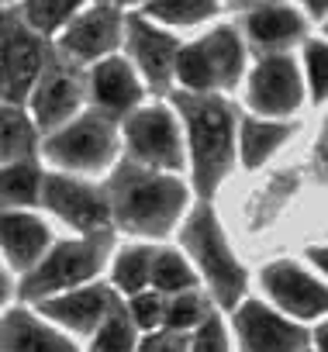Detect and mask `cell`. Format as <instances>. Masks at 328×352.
I'll use <instances>...</instances> for the list:
<instances>
[{"label":"cell","instance_id":"13","mask_svg":"<svg viewBox=\"0 0 328 352\" xmlns=\"http://www.w3.org/2000/svg\"><path fill=\"white\" fill-rule=\"evenodd\" d=\"M263 283L270 290V297L297 314V318H314V314H328V287L318 283L311 273H304L300 266L294 263H273L263 270Z\"/></svg>","mask_w":328,"mask_h":352},{"label":"cell","instance_id":"16","mask_svg":"<svg viewBox=\"0 0 328 352\" xmlns=\"http://www.w3.org/2000/svg\"><path fill=\"white\" fill-rule=\"evenodd\" d=\"M304 18L290 4H256L245 14V35L256 49H287L304 38Z\"/></svg>","mask_w":328,"mask_h":352},{"label":"cell","instance_id":"6","mask_svg":"<svg viewBox=\"0 0 328 352\" xmlns=\"http://www.w3.org/2000/svg\"><path fill=\"white\" fill-rule=\"evenodd\" d=\"M104 249H107V239L104 235L100 239H83V242H63V245H56L28 273L25 297L39 300V297L52 294V290H66V287H76V283L90 280L100 270Z\"/></svg>","mask_w":328,"mask_h":352},{"label":"cell","instance_id":"9","mask_svg":"<svg viewBox=\"0 0 328 352\" xmlns=\"http://www.w3.org/2000/svg\"><path fill=\"white\" fill-rule=\"evenodd\" d=\"M124 138H128L135 162L155 166V169H180V159H184L180 135H177V121L166 107H145V111L131 114L124 124Z\"/></svg>","mask_w":328,"mask_h":352},{"label":"cell","instance_id":"19","mask_svg":"<svg viewBox=\"0 0 328 352\" xmlns=\"http://www.w3.org/2000/svg\"><path fill=\"white\" fill-rule=\"evenodd\" d=\"M94 97L104 111L111 114H121V111H131L142 97V87H138V76L135 69L124 63V59H100L94 66Z\"/></svg>","mask_w":328,"mask_h":352},{"label":"cell","instance_id":"22","mask_svg":"<svg viewBox=\"0 0 328 352\" xmlns=\"http://www.w3.org/2000/svg\"><path fill=\"white\" fill-rule=\"evenodd\" d=\"M290 138V128L287 124H270V121H242V138H239V148H242V162L249 169H256L259 162H266L280 142Z\"/></svg>","mask_w":328,"mask_h":352},{"label":"cell","instance_id":"14","mask_svg":"<svg viewBox=\"0 0 328 352\" xmlns=\"http://www.w3.org/2000/svg\"><path fill=\"white\" fill-rule=\"evenodd\" d=\"M235 324H239V335L249 352H300L304 349V331L297 324L276 318L273 311H266L256 300L242 304Z\"/></svg>","mask_w":328,"mask_h":352},{"label":"cell","instance_id":"40","mask_svg":"<svg viewBox=\"0 0 328 352\" xmlns=\"http://www.w3.org/2000/svg\"><path fill=\"white\" fill-rule=\"evenodd\" d=\"M142 4H145V0H142Z\"/></svg>","mask_w":328,"mask_h":352},{"label":"cell","instance_id":"38","mask_svg":"<svg viewBox=\"0 0 328 352\" xmlns=\"http://www.w3.org/2000/svg\"><path fill=\"white\" fill-rule=\"evenodd\" d=\"M235 4H249V8H256V4H266V0H235Z\"/></svg>","mask_w":328,"mask_h":352},{"label":"cell","instance_id":"27","mask_svg":"<svg viewBox=\"0 0 328 352\" xmlns=\"http://www.w3.org/2000/svg\"><path fill=\"white\" fill-rule=\"evenodd\" d=\"M149 263H152V252L149 249H142V245L124 249L114 259V283L124 294H138L145 287V280H149Z\"/></svg>","mask_w":328,"mask_h":352},{"label":"cell","instance_id":"30","mask_svg":"<svg viewBox=\"0 0 328 352\" xmlns=\"http://www.w3.org/2000/svg\"><path fill=\"white\" fill-rule=\"evenodd\" d=\"M204 314H208V307H204V300L197 297V294H190V290H184V294H177V300L166 307V318L173 328H190V324H197V321H204Z\"/></svg>","mask_w":328,"mask_h":352},{"label":"cell","instance_id":"24","mask_svg":"<svg viewBox=\"0 0 328 352\" xmlns=\"http://www.w3.org/2000/svg\"><path fill=\"white\" fill-rule=\"evenodd\" d=\"M80 4L83 0H21V21L35 35H52L80 11Z\"/></svg>","mask_w":328,"mask_h":352},{"label":"cell","instance_id":"32","mask_svg":"<svg viewBox=\"0 0 328 352\" xmlns=\"http://www.w3.org/2000/svg\"><path fill=\"white\" fill-rule=\"evenodd\" d=\"M131 311H135V321H138V324H145V328L159 324V321H162V314H166V307H162L159 294H135Z\"/></svg>","mask_w":328,"mask_h":352},{"label":"cell","instance_id":"18","mask_svg":"<svg viewBox=\"0 0 328 352\" xmlns=\"http://www.w3.org/2000/svg\"><path fill=\"white\" fill-rule=\"evenodd\" d=\"M42 311L73 331H94L111 314V290L87 287V290H76L66 297H49V300H42Z\"/></svg>","mask_w":328,"mask_h":352},{"label":"cell","instance_id":"5","mask_svg":"<svg viewBox=\"0 0 328 352\" xmlns=\"http://www.w3.org/2000/svg\"><path fill=\"white\" fill-rule=\"evenodd\" d=\"M42 66L45 56L39 35L21 21V14L4 11L0 14V100L21 104L32 94Z\"/></svg>","mask_w":328,"mask_h":352},{"label":"cell","instance_id":"1","mask_svg":"<svg viewBox=\"0 0 328 352\" xmlns=\"http://www.w3.org/2000/svg\"><path fill=\"white\" fill-rule=\"evenodd\" d=\"M104 197H107V208L114 211V218L128 232H138V235L173 232V225L187 204V190L177 176L149 173L138 162H124L114 173Z\"/></svg>","mask_w":328,"mask_h":352},{"label":"cell","instance_id":"7","mask_svg":"<svg viewBox=\"0 0 328 352\" xmlns=\"http://www.w3.org/2000/svg\"><path fill=\"white\" fill-rule=\"evenodd\" d=\"M45 155L66 169H100L114 155V124L107 114H83L73 124H63L49 142Z\"/></svg>","mask_w":328,"mask_h":352},{"label":"cell","instance_id":"4","mask_svg":"<svg viewBox=\"0 0 328 352\" xmlns=\"http://www.w3.org/2000/svg\"><path fill=\"white\" fill-rule=\"evenodd\" d=\"M184 245L197 259V266L208 276V283L218 294V300L221 304H235L242 297V290H245V273L235 263V256H232V249H228V242H225V235H221V228H218V221H215V214L208 208L190 214V221L184 228Z\"/></svg>","mask_w":328,"mask_h":352},{"label":"cell","instance_id":"35","mask_svg":"<svg viewBox=\"0 0 328 352\" xmlns=\"http://www.w3.org/2000/svg\"><path fill=\"white\" fill-rule=\"evenodd\" d=\"M311 259H314V263H318V266L328 273V245H318V249H311Z\"/></svg>","mask_w":328,"mask_h":352},{"label":"cell","instance_id":"15","mask_svg":"<svg viewBox=\"0 0 328 352\" xmlns=\"http://www.w3.org/2000/svg\"><path fill=\"white\" fill-rule=\"evenodd\" d=\"M83 100L80 80L66 69H45L39 73L35 87H32V107H35V121L39 128H59L66 124V118L76 114Z\"/></svg>","mask_w":328,"mask_h":352},{"label":"cell","instance_id":"28","mask_svg":"<svg viewBox=\"0 0 328 352\" xmlns=\"http://www.w3.org/2000/svg\"><path fill=\"white\" fill-rule=\"evenodd\" d=\"M97 352H131V321L118 311H111L104 321H100V331H97V342H94Z\"/></svg>","mask_w":328,"mask_h":352},{"label":"cell","instance_id":"23","mask_svg":"<svg viewBox=\"0 0 328 352\" xmlns=\"http://www.w3.org/2000/svg\"><path fill=\"white\" fill-rule=\"evenodd\" d=\"M142 18L162 25H197L218 14V0H145Z\"/></svg>","mask_w":328,"mask_h":352},{"label":"cell","instance_id":"17","mask_svg":"<svg viewBox=\"0 0 328 352\" xmlns=\"http://www.w3.org/2000/svg\"><path fill=\"white\" fill-rule=\"evenodd\" d=\"M49 245V228L25 214V211H4L0 214V249L8 252V259L18 266V270H32L42 252Z\"/></svg>","mask_w":328,"mask_h":352},{"label":"cell","instance_id":"20","mask_svg":"<svg viewBox=\"0 0 328 352\" xmlns=\"http://www.w3.org/2000/svg\"><path fill=\"white\" fill-rule=\"evenodd\" d=\"M0 342L8 352H76L63 335H56L52 328H45L42 321H35L25 311H11L0 324Z\"/></svg>","mask_w":328,"mask_h":352},{"label":"cell","instance_id":"10","mask_svg":"<svg viewBox=\"0 0 328 352\" xmlns=\"http://www.w3.org/2000/svg\"><path fill=\"white\" fill-rule=\"evenodd\" d=\"M304 97V83H300V69L290 56L283 52H273L266 56L252 76H249V104L252 111L259 114H270V118H287L297 111Z\"/></svg>","mask_w":328,"mask_h":352},{"label":"cell","instance_id":"37","mask_svg":"<svg viewBox=\"0 0 328 352\" xmlns=\"http://www.w3.org/2000/svg\"><path fill=\"white\" fill-rule=\"evenodd\" d=\"M4 297H8V276H4V270H0V304H4Z\"/></svg>","mask_w":328,"mask_h":352},{"label":"cell","instance_id":"12","mask_svg":"<svg viewBox=\"0 0 328 352\" xmlns=\"http://www.w3.org/2000/svg\"><path fill=\"white\" fill-rule=\"evenodd\" d=\"M42 201L69 225L76 228H87V232H104L107 218H111V208H107V197L100 190H94L90 184H80L73 176H45L42 187H39Z\"/></svg>","mask_w":328,"mask_h":352},{"label":"cell","instance_id":"21","mask_svg":"<svg viewBox=\"0 0 328 352\" xmlns=\"http://www.w3.org/2000/svg\"><path fill=\"white\" fill-rule=\"evenodd\" d=\"M35 148V124L18 104H0V162H25Z\"/></svg>","mask_w":328,"mask_h":352},{"label":"cell","instance_id":"3","mask_svg":"<svg viewBox=\"0 0 328 352\" xmlns=\"http://www.w3.org/2000/svg\"><path fill=\"white\" fill-rule=\"evenodd\" d=\"M245 63V49L239 42L235 28H215L194 45H184L177 52V73L180 83L194 94H211V90H228L239 83Z\"/></svg>","mask_w":328,"mask_h":352},{"label":"cell","instance_id":"2","mask_svg":"<svg viewBox=\"0 0 328 352\" xmlns=\"http://www.w3.org/2000/svg\"><path fill=\"white\" fill-rule=\"evenodd\" d=\"M177 111L187 121L190 131V152H194V176L197 190L211 197L225 173L232 166V131H235V114L225 100L215 94H194L184 90L177 94Z\"/></svg>","mask_w":328,"mask_h":352},{"label":"cell","instance_id":"29","mask_svg":"<svg viewBox=\"0 0 328 352\" xmlns=\"http://www.w3.org/2000/svg\"><path fill=\"white\" fill-rule=\"evenodd\" d=\"M304 69L314 100H328V45L325 42H307L304 45Z\"/></svg>","mask_w":328,"mask_h":352},{"label":"cell","instance_id":"34","mask_svg":"<svg viewBox=\"0 0 328 352\" xmlns=\"http://www.w3.org/2000/svg\"><path fill=\"white\" fill-rule=\"evenodd\" d=\"M304 8H307L314 18H325V14H328V0H304Z\"/></svg>","mask_w":328,"mask_h":352},{"label":"cell","instance_id":"25","mask_svg":"<svg viewBox=\"0 0 328 352\" xmlns=\"http://www.w3.org/2000/svg\"><path fill=\"white\" fill-rule=\"evenodd\" d=\"M39 187L42 176L32 162H8L0 169V204H32Z\"/></svg>","mask_w":328,"mask_h":352},{"label":"cell","instance_id":"8","mask_svg":"<svg viewBox=\"0 0 328 352\" xmlns=\"http://www.w3.org/2000/svg\"><path fill=\"white\" fill-rule=\"evenodd\" d=\"M124 32V18L118 11V4H97L83 14H73L63 25V38L59 49L76 59V63H94V59H107Z\"/></svg>","mask_w":328,"mask_h":352},{"label":"cell","instance_id":"31","mask_svg":"<svg viewBox=\"0 0 328 352\" xmlns=\"http://www.w3.org/2000/svg\"><path fill=\"white\" fill-rule=\"evenodd\" d=\"M194 352H228V342H225V328L218 318H204L197 338H194Z\"/></svg>","mask_w":328,"mask_h":352},{"label":"cell","instance_id":"11","mask_svg":"<svg viewBox=\"0 0 328 352\" xmlns=\"http://www.w3.org/2000/svg\"><path fill=\"white\" fill-rule=\"evenodd\" d=\"M124 45H128V56L135 59V66H138V73L152 83V87H170V80H173V73H177V52H180V45H177V38L173 35H166L162 28H155L149 18H142V14H131V18H124Z\"/></svg>","mask_w":328,"mask_h":352},{"label":"cell","instance_id":"26","mask_svg":"<svg viewBox=\"0 0 328 352\" xmlns=\"http://www.w3.org/2000/svg\"><path fill=\"white\" fill-rule=\"evenodd\" d=\"M149 276L162 294H184L194 287V270L187 266V259H180L177 252H152L149 263Z\"/></svg>","mask_w":328,"mask_h":352},{"label":"cell","instance_id":"36","mask_svg":"<svg viewBox=\"0 0 328 352\" xmlns=\"http://www.w3.org/2000/svg\"><path fill=\"white\" fill-rule=\"evenodd\" d=\"M318 349H321V352H328V324L318 331Z\"/></svg>","mask_w":328,"mask_h":352},{"label":"cell","instance_id":"39","mask_svg":"<svg viewBox=\"0 0 328 352\" xmlns=\"http://www.w3.org/2000/svg\"><path fill=\"white\" fill-rule=\"evenodd\" d=\"M100 4H121V0H100Z\"/></svg>","mask_w":328,"mask_h":352},{"label":"cell","instance_id":"33","mask_svg":"<svg viewBox=\"0 0 328 352\" xmlns=\"http://www.w3.org/2000/svg\"><path fill=\"white\" fill-rule=\"evenodd\" d=\"M138 352H187V342L180 335H152L142 342Z\"/></svg>","mask_w":328,"mask_h":352}]
</instances>
